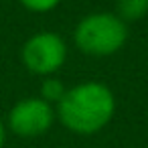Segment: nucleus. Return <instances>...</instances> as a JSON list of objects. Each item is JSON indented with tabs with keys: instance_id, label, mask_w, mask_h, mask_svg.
Returning <instances> with one entry per match:
<instances>
[{
	"instance_id": "obj_4",
	"label": "nucleus",
	"mask_w": 148,
	"mask_h": 148,
	"mask_svg": "<svg viewBox=\"0 0 148 148\" xmlns=\"http://www.w3.org/2000/svg\"><path fill=\"white\" fill-rule=\"evenodd\" d=\"M57 122L55 106L41 99L39 95L18 99L6 114V130L18 138H39L45 136Z\"/></svg>"
},
{
	"instance_id": "obj_1",
	"label": "nucleus",
	"mask_w": 148,
	"mask_h": 148,
	"mask_svg": "<svg viewBox=\"0 0 148 148\" xmlns=\"http://www.w3.org/2000/svg\"><path fill=\"white\" fill-rule=\"evenodd\" d=\"M55 112L61 126L71 134L93 136L112 122L116 114V95L101 81H79L67 87Z\"/></svg>"
},
{
	"instance_id": "obj_6",
	"label": "nucleus",
	"mask_w": 148,
	"mask_h": 148,
	"mask_svg": "<svg viewBox=\"0 0 148 148\" xmlns=\"http://www.w3.org/2000/svg\"><path fill=\"white\" fill-rule=\"evenodd\" d=\"M41 87H39V97L49 101L51 106H57L61 101V97L67 91V85L57 77V75H49V77H41Z\"/></svg>"
},
{
	"instance_id": "obj_3",
	"label": "nucleus",
	"mask_w": 148,
	"mask_h": 148,
	"mask_svg": "<svg viewBox=\"0 0 148 148\" xmlns=\"http://www.w3.org/2000/svg\"><path fill=\"white\" fill-rule=\"evenodd\" d=\"M67 57V41L55 31H39L31 35L21 47L23 67L37 77L57 75L63 69Z\"/></svg>"
},
{
	"instance_id": "obj_2",
	"label": "nucleus",
	"mask_w": 148,
	"mask_h": 148,
	"mask_svg": "<svg viewBox=\"0 0 148 148\" xmlns=\"http://www.w3.org/2000/svg\"><path fill=\"white\" fill-rule=\"evenodd\" d=\"M128 43V25L108 10L89 12L79 18L73 29V45L87 57H112Z\"/></svg>"
},
{
	"instance_id": "obj_5",
	"label": "nucleus",
	"mask_w": 148,
	"mask_h": 148,
	"mask_svg": "<svg viewBox=\"0 0 148 148\" xmlns=\"http://www.w3.org/2000/svg\"><path fill=\"white\" fill-rule=\"evenodd\" d=\"M126 25L138 23L148 14V0H116L114 10Z\"/></svg>"
},
{
	"instance_id": "obj_7",
	"label": "nucleus",
	"mask_w": 148,
	"mask_h": 148,
	"mask_svg": "<svg viewBox=\"0 0 148 148\" xmlns=\"http://www.w3.org/2000/svg\"><path fill=\"white\" fill-rule=\"evenodd\" d=\"M21 6L27 8L29 12H37V14H45V12H51L55 10L61 0H18Z\"/></svg>"
},
{
	"instance_id": "obj_8",
	"label": "nucleus",
	"mask_w": 148,
	"mask_h": 148,
	"mask_svg": "<svg viewBox=\"0 0 148 148\" xmlns=\"http://www.w3.org/2000/svg\"><path fill=\"white\" fill-rule=\"evenodd\" d=\"M6 134H8L6 124H4V120H0V148H4V144H6Z\"/></svg>"
}]
</instances>
